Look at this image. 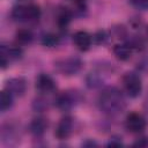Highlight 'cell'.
<instances>
[{
  "instance_id": "obj_9",
  "label": "cell",
  "mask_w": 148,
  "mask_h": 148,
  "mask_svg": "<svg viewBox=\"0 0 148 148\" xmlns=\"http://www.w3.org/2000/svg\"><path fill=\"white\" fill-rule=\"evenodd\" d=\"M5 89L9 91L13 96L21 97L27 91V81L23 77H12L6 81Z\"/></svg>"
},
{
  "instance_id": "obj_14",
  "label": "cell",
  "mask_w": 148,
  "mask_h": 148,
  "mask_svg": "<svg viewBox=\"0 0 148 148\" xmlns=\"http://www.w3.org/2000/svg\"><path fill=\"white\" fill-rule=\"evenodd\" d=\"M133 53V49L127 44V43H124V44H117L113 46V54L114 57L120 60V61H126L131 58Z\"/></svg>"
},
{
  "instance_id": "obj_25",
  "label": "cell",
  "mask_w": 148,
  "mask_h": 148,
  "mask_svg": "<svg viewBox=\"0 0 148 148\" xmlns=\"http://www.w3.org/2000/svg\"><path fill=\"white\" fill-rule=\"evenodd\" d=\"M133 146L136 147H148V138H140L139 140H136Z\"/></svg>"
},
{
  "instance_id": "obj_15",
  "label": "cell",
  "mask_w": 148,
  "mask_h": 148,
  "mask_svg": "<svg viewBox=\"0 0 148 148\" xmlns=\"http://www.w3.org/2000/svg\"><path fill=\"white\" fill-rule=\"evenodd\" d=\"M86 81H87V86L89 88H98L104 82V75L102 74L101 69H96L88 74Z\"/></svg>"
},
{
  "instance_id": "obj_5",
  "label": "cell",
  "mask_w": 148,
  "mask_h": 148,
  "mask_svg": "<svg viewBox=\"0 0 148 148\" xmlns=\"http://www.w3.org/2000/svg\"><path fill=\"white\" fill-rule=\"evenodd\" d=\"M81 101V95L75 91V90H67V91H62L61 94H59L56 99L54 103L57 105V108L61 111H69L71 109H73L77 103H80Z\"/></svg>"
},
{
  "instance_id": "obj_18",
  "label": "cell",
  "mask_w": 148,
  "mask_h": 148,
  "mask_svg": "<svg viewBox=\"0 0 148 148\" xmlns=\"http://www.w3.org/2000/svg\"><path fill=\"white\" fill-rule=\"evenodd\" d=\"M71 20H72V12L67 8H62V10L58 14V18H57L59 27H61V28L67 27L68 23L71 22Z\"/></svg>"
},
{
  "instance_id": "obj_19",
  "label": "cell",
  "mask_w": 148,
  "mask_h": 148,
  "mask_svg": "<svg viewBox=\"0 0 148 148\" xmlns=\"http://www.w3.org/2000/svg\"><path fill=\"white\" fill-rule=\"evenodd\" d=\"M42 44L47 47H53L59 44V37L54 34H46L42 38Z\"/></svg>"
},
{
  "instance_id": "obj_8",
  "label": "cell",
  "mask_w": 148,
  "mask_h": 148,
  "mask_svg": "<svg viewBox=\"0 0 148 148\" xmlns=\"http://www.w3.org/2000/svg\"><path fill=\"white\" fill-rule=\"evenodd\" d=\"M22 49L18 46H6L1 45V67L5 68L10 61L17 60L22 57Z\"/></svg>"
},
{
  "instance_id": "obj_24",
  "label": "cell",
  "mask_w": 148,
  "mask_h": 148,
  "mask_svg": "<svg viewBox=\"0 0 148 148\" xmlns=\"http://www.w3.org/2000/svg\"><path fill=\"white\" fill-rule=\"evenodd\" d=\"M108 147H119V146H123V141H121V138H112L108 145Z\"/></svg>"
},
{
  "instance_id": "obj_16",
  "label": "cell",
  "mask_w": 148,
  "mask_h": 148,
  "mask_svg": "<svg viewBox=\"0 0 148 148\" xmlns=\"http://www.w3.org/2000/svg\"><path fill=\"white\" fill-rule=\"evenodd\" d=\"M15 39L20 45H28L34 39V34L29 29H18L15 34Z\"/></svg>"
},
{
  "instance_id": "obj_26",
  "label": "cell",
  "mask_w": 148,
  "mask_h": 148,
  "mask_svg": "<svg viewBox=\"0 0 148 148\" xmlns=\"http://www.w3.org/2000/svg\"><path fill=\"white\" fill-rule=\"evenodd\" d=\"M82 146H97V143L95 141H91V140H87L82 143Z\"/></svg>"
},
{
  "instance_id": "obj_7",
  "label": "cell",
  "mask_w": 148,
  "mask_h": 148,
  "mask_svg": "<svg viewBox=\"0 0 148 148\" xmlns=\"http://www.w3.org/2000/svg\"><path fill=\"white\" fill-rule=\"evenodd\" d=\"M125 126L131 133H141L147 127V120L146 118L138 112H131L127 114L125 120Z\"/></svg>"
},
{
  "instance_id": "obj_11",
  "label": "cell",
  "mask_w": 148,
  "mask_h": 148,
  "mask_svg": "<svg viewBox=\"0 0 148 148\" xmlns=\"http://www.w3.org/2000/svg\"><path fill=\"white\" fill-rule=\"evenodd\" d=\"M73 126H74V123H73L72 117L65 116L64 118L60 119V121L57 125V128L54 132L56 136L58 139H61V140L67 139L73 132Z\"/></svg>"
},
{
  "instance_id": "obj_20",
  "label": "cell",
  "mask_w": 148,
  "mask_h": 148,
  "mask_svg": "<svg viewBox=\"0 0 148 148\" xmlns=\"http://www.w3.org/2000/svg\"><path fill=\"white\" fill-rule=\"evenodd\" d=\"M32 108H34L36 111H44L45 109L49 108V102H47L45 98H43V97H38V98H36V99L34 101Z\"/></svg>"
},
{
  "instance_id": "obj_30",
  "label": "cell",
  "mask_w": 148,
  "mask_h": 148,
  "mask_svg": "<svg viewBox=\"0 0 148 148\" xmlns=\"http://www.w3.org/2000/svg\"><path fill=\"white\" fill-rule=\"evenodd\" d=\"M147 34H148V28H147Z\"/></svg>"
},
{
  "instance_id": "obj_23",
  "label": "cell",
  "mask_w": 148,
  "mask_h": 148,
  "mask_svg": "<svg viewBox=\"0 0 148 148\" xmlns=\"http://www.w3.org/2000/svg\"><path fill=\"white\" fill-rule=\"evenodd\" d=\"M106 38H108V36H106L105 31H98V32L92 37V40H96L97 44H102V43H104V42L106 40Z\"/></svg>"
},
{
  "instance_id": "obj_3",
  "label": "cell",
  "mask_w": 148,
  "mask_h": 148,
  "mask_svg": "<svg viewBox=\"0 0 148 148\" xmlns=\"http://www.w3.org/2000/svg\"><path fill=\"white\" fill-rule=\"evenodd\" d=\"M82 60L77 57H67L60 60H57L54 62V67L56 69L61 73L62 75H75L76 73H79L82 68Z\"/></svg>"
},
{
  "instance_id": "obj_10",
  "label": "cell",
  "mask_w": 148,
  "mask_h": 148,
  "mask_svg": "<svg viewBox=\"0 0 148 148\" xmlns=\"http://www.w3.org/2000/svg\"><path fill=\"white\" fill-rule=\"evenodd\" d=\"M56 87L54 80L49 74L40 73L36 79V88L42 94H51L56 90Z\"/></svg>"
},
{
  "instance_id": "obj_2",
  "label": "cell",
  "mask_w": 148,
  "mask_h": 148,
  "mask_svg": "<svg viewBox=\"0 0 148 148\" xmlns=\"http://www.w3.org/2000/svg\"><path fill=\"white\" fill-rule=\"evenodd\" d=\"M12 18L20 23H31L36 22L40 17V8L35 3L17 5L12 9Z\"/></svg>"
},
{
  "instance_id": "obj_17",
  "label": "cell",
  "mask_w": 148,
  "mask_h": 148,
  "mask_svg": "<svg viewBox=\"0 0 148 148\" xmlns=\"http://www.w3.org/2000/svg\"><path fill=\"white\" fill-rule=\"evenodd\" d=\"M13 99H14V96L7 91L6 89H3L1 91V95H0V110L1 112H6L7 110H9L13 105Z\"/></svg>"
},
{
  "instance_id": "obj_28",
  "label": "cell",
  "mask_w": 148,
  "mask_h": 148,
  "mask_svg": "<svg viewBox=\"0 0 148 148\" xmlns=\"http://www.w3.org/2000/svg\"><path fill=\"white\" fill-rule=\"evenodd\" d=\"M74 1H75L76 3H80V2H83V3H84V1H86V0H74Z\"/></svg>"
},
{
  "instance_id": "obj_1",
  "label": "cell",
  "mask_w": 148,
  "mask_h": 148,
  "mask_svg": "<svg viewBox=\"0 0 148 148\" xmlns=\"http://www.w3.org/2000/svg\"><path fill=\"white\" fill-rule=\"evenodd\" d=\"M98 106L104 113L109 116H117L125 110L126 99L121 90L116 87H108L98 97Z\"/></svg>"
},
{
  "instance_id": "obj_6",
  "label": "cell",
  "mask_w": 148,
  "mask_h": 148,
  "mask_svg": "<svg viewBox=\"0 0 148 148\" xmlns=\"http://www.w3.org/2000/svg\"><path fill=\"white\" fill-rule=\"evenodd\" d=\"M21 140L20 126L15 123H7L2 125L1 141L6 146H16Z\"/></svg>"
},
{
  "instance_id": "obj_29",
  "label": "cell",
  "mask_w": 148,
  "mask_h": 148,
  "mask_svg": "<svg viewBox=\"0 0 148 148\" xmlns=\"http://www.w3.org/2000/svg\"><path fill=\"white\" fill-rule=\"evenodd\" d=\"M18 1H25V0H18Z\"/></svg>"
},
{
  "instance_id": "obj_27",
  "label": "cell",
  "mask_w": 148,
  "mask_h": 148,
  "mask_svg": "<svg viewBox=\"0 0 148 148\" xmlns=\"http://www.w3.org/2000/svg\"><path fill=\"white\" fill-rule=\"evenodd\" d=\"M143 109H145V111L148 113V94H147V96H146V98H145V102H143Z\"/></svg>"
},
{
  "instance_id": "obj_12",
  "label": "cell",
  "mask_w": 148,
  "mask_h": 148,
  "mask_svg": "<svg viewBox=\"0 0 148 148\" xmlns=\"http://www.w3.org/2000/svg\"><path fill=\"white\" fill-rule=\"evenodd\" d=\"M73 43L80 51H87L90 49L91 43H92V36L83 30L76 31L73 35Z\"/></svg>"
},
{
  "instance_id": "obj_22",
  "label": "cell",
  "mask_w": 148,
  "mask_h": 148,
  "mask_svg": "<svg viewBox=\"0 0 148 148\" xmlns=\"http://www.w3.org/2000/svg\"><path fill=\"white\" fill-rule=\"evenodd\" d=\"M132 7L139 10H148V0H128Z\"/></svg>"
},
{
  "instance_id": "obj_13",
  "label": "cell",
  "mask_w": 148,
  "mask_h": 148,
  "mask_svg": "<svg viewBox=\"0 0 148 148\" xmlns=\"http://www.w3.org/2000/svg\"><path fill=\"white\" fill-rule=\"evenodd\" d=\"M47 126H49L47 120L44 117H36L29 124V131L34 136L39 138V136L44 135V133L47 130Z\"/></svg>"
},
{
  "instance_id": "obj_21",
  "label": "cell",
  "mask_w": 148,
  "mask_h": 148,
  "mask_svg": "<svg viewBox=\"0 0 148 148\" xmlns=\"http://www.w3.org/2000/svg\"><path fill=\"white\" fill-rule=\"evenodd\" d=\"M138 69L143 73H148V52L138 60Z\"/></svg>"
},
{
  "instance_id": "obj_4",
  "label": "cell",
  "mask_w": 148,
  "mask_h": 148,
  "mask_svg": "<svg viewBox=\"0 0 148 148\" xmlns=\"http://www.w3.org/2000/svg\"><path fill=\"white\" fill-rule=\"evenodd\" d=\"M123 86L126 94L132 97L136 98L142 91V81L138 73L135 72H127L123 76Z\"/></svg>"
}]
</instances>
